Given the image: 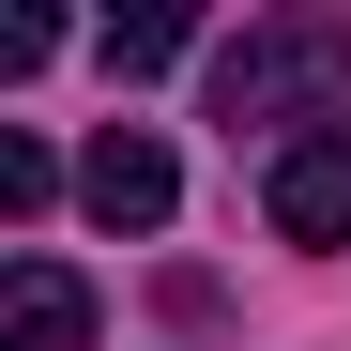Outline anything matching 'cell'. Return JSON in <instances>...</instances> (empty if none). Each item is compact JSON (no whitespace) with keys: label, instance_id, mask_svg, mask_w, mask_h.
Returning <instances> with one entry per match:
<instances>
[{"label":"cell","instance_id":"obj_1","mask_svg":"<svg viewBox=\"0 0 351 351\" xmlns=\"http://www.w3.org/2000/svg\"><path fill=\"white\" fill-rule=\"evenodd\" d=\"M351 123V16H260L245 46H214V123Z\"/></svg>","mask_w":351,"mask_h":351},{"label":"cell","instance_id":"obj_2","mask_svg":"<svg viewBox=\"0 0 351 351\" xmlns=\"http://www.w3.org/2000/svg\"><path fill=\"white\" fill-rule=\"evenodd\" d=\"M260 214H275V245H351V123H306L275 153V184H260Z\"/></svg>","mask_w":351,"mask_h":351},{"label":"cell","instance_id":"obj_3","mask_svg":"<svg viewBox=\"0 0 351 351\" xmlns=\"http://www.w3.org/2000/svg\"><path fill=\"white\" fill-rule=\"evenodd\" d=\"M77 199H92L107 229H168V199H184V168H168V138H153V123H107V138L77 153Z\"/></svg>","mask_w":351,"mask_h":351},{"label":"cell","instance_id":"obj_4","mask_svg":"<svg viewBox=\"0 0 351 351\" xmlns=\"http://www.w3.org/2000/svg\"><path fill=\"white\" fill-rule=\"evenodd\" d=\"M0 351H92V290L62 260H16L0 275Z\"/></svg>","mask_w":351,"mask_h":351},{"label":"cell","instance_id":"obj_5","mask_svg":"<svg viewBox=\"0 0 351 351\" xmlns=\"http://www.w3.org/2000/svg\"><path fill=\"white\" fill-rule=\"evenodd\" d=\"M184 46H199V16H123L107 31V77H168Z\"/></svg>","mask_w":351,"mask_h":351},{"label":"cell","instance_id":"obj_6","mask_svg":"<svg viewBox=\"0 0 351 351\" xmlns=\"http://www.w3.org/2000/svg\"><path fill=\"white\" fill-rule=\"evenodd\" d=\"M46 184H62V168H46L31 138H0V214H46Z\"/></svg>","mask_w":351,"mask_h":351}]
</instances>
